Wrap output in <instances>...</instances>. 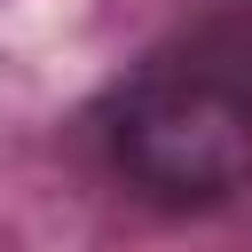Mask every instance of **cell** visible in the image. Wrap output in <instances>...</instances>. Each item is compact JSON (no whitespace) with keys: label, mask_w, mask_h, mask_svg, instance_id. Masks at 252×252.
Wrapping results in <instances>:
<instances>
[{"label":"cell","mask_w":252,"mask_h":252,"mask_svg":"<svg viewBox=\"0 0 252 252\" xmlns=\"http://www.w3.org/2000/svg\"><path fill=\"white\" fill-rule=\"evenodd\" d=\"M126 181L158 205H220L252 181V94L213 71H150L110 110Z\"/></svg>","instance_id":"cell-1"}]
</instances>
